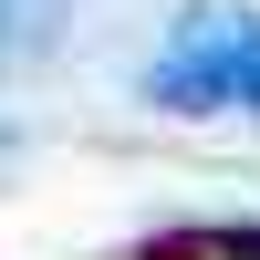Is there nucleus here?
I'll list each match as a JSON object with an SVG mask.
<instances>
[{"mask_svg":"<svg viewBox=\"0 0 260 260\" xmlns=\"http://www.w3.org/2000/svg\"><path fill=\"white\" fill-rule=\"evenodd\" d=\"M146 94H156L167 115H260V21L240 0L187 11L177 31H167L156 73H146Z\"/></svg>","mask_w":260,"mask_h":260,"instance_id":"obj_1","label":"nucleus"}]
</instances>
